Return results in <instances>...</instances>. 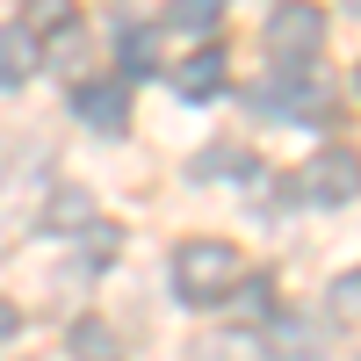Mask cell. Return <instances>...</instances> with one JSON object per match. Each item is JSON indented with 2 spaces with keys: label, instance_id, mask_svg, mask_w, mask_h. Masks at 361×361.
I'll return each instance as SVG.
<instances>
[{
  "label": "cell",
  "instance_id": "cell-16",
  "mask_svg": "<svg viewBox=\"0 0 361 361\" xmlns=\"http://www.w3.org/2000/svg\"><path fill=\"white\" fill-rule=\"evenodd\" d=\"M347 8H361V0H347Z\"/></svg>",
  "mask_w": 361,
  "mask_h": 361
},
{
  "label": "cell",
  "instance_id": "cell-4",
  "mask_svg": "<svg viewBox=\"0 0 361 361\" xmlns=\"http://www.w3.org/2000/svg\"><path fill=\"white\" fill-rule=\"evenodd\" d=\"M253 109H260V116H275V123H311V116H325V87L282 73L275 87H253Z\"/></svg>",
  "mask_w": 361,
  "mask_h": 361
},
{
  "label": "cell",
  "instance_id": "cell-8",
  "mask_svg": "<svg viewBox=\"0 0 361 361\" xmlns=\"http://www.w3.org/2000/svg\"><path fill=\"white\" fill-rule=\"evenodd\" d=\"M37 37H29V29H0V87H22L29 73H37Z\"/></svg>",
  "mask_w": 361,
  "mask_h": 361
},
{
  "label": "cell",
  "instance_id": "cell-3",
  "mask_svg": "<svg viewBox=\"0 0 361 361\" xmlns=\"http://www.w3.org/2000/svg\"><path fill=\"white\" fill-rule=\"evenodd\" d=\"M304 195L318 209H340L361 195V152H347V145H325V152L304 166Z\"/></svg>",
  "mask_w": 361,
  "mask_h": 361
},
{
  "label": "cell",
  "instance_id": "cell-14",
  "mask_svg": "<svg viewBox=\"0 0 361 361\" xmlns=\"http://www.w3.org/2000/svg\"><path fill=\"white\" fill-rule=\"evenodd\" d=\"M22 8H29V22H58V15H66V0H22Z\"/></svg>",
  "mask_w": 361,
  "mask_h": 361
},
{
  "label": "cell",
  "instance_id": "cell-1",
  "mask_svg": "<svg viewBox=\"0 0 361 361\" xmlns=\"http://www.w3.org/2000/svg\"><path fill=\"white\" fill-rule=\"evenodd\" d=\"M238 282H246V260H238L231 238H188V246L173 253V296H180V304H195V311L224 304Z\"/></svg>",
  "mask_w": 361,
  "mask_h": 361
},
{
  "label": "cell",
  "instance_id": "cell-12",
  "mask_svg": "<svg viewBox=\"0 0 361 361\" xmlns=\"http://www.w3.org/2000/svg\"><path fill=\"white\" fill-rule=\"evenodd\" d=\"M333 311H340V318H354V311H361V267L333 282Z\"/></svg>",
  "mask_w": 361,
  "mask_h": 361
},
{
  "label": "cell",
  "instance_id": "cell-6",
  "mask_svg": "<svg viewBox=\"0 0 361 361\" xmlns=\"http://www.w3.org/2000/svg\"><path fill=\"white\" fill-rule=\"evenodd\" d=\"M173 94H180V102H217V94H224V51L209 44V51H195V58H180V66H173Z\"/></svg>",
  "mask_w": 361,
  "mask_h": 361
},
{
  "label": "cell",
  "instance_id": "cell-10",
  "mask_svg": "<svg viewBox=\"0 0 361 361\" xmlns=\"http://www.w3.org/2000/svg\"><path fill=\"white\" fill-rule=\"evenodd\" d=\"M116 58H123V73L130 80H145L159 66V51H152V29H123V37H116Z\"/></svg>",
  "mask_w": 361,
  "mask_h": 361
},
{
  "label": "cell",
  "instance_id": "cell-13",
  "mask_svg": "<svg viewBox=\"0 0 361 361\" xmlns=\"http://www.w3.org/2000/svg\"><path fill=\"white\" fill-rule=\"evenodd\" d=\"M87 209H94V202H87L80 188H66V195H58V202H51V224H80V217H87Z\"/></svg>",
  "mask_w": 361,
  "mask_h": 361
},
{
  "label": "cell",
  "instance_id": "cell-9",
  "mask_svg": "<svg viewBox=\"0 0 361 361\" xmlns=\"http://www.w3.org/2000/svg\"><path fill=\"white\" fill-rule=\"evenodd\" d=\"M217 22H224V0H166V29H180V37H209Z\"/></svg>",
  "mask_w": 361,
  "mask_h": 361
},
{
  "label": "cell",
  "instance_id": "cell-2",
  "mask_svg": "<svg viewBox=\"0 0 361 361\" xmlns=\"http://www.w3.org/2000/svg\"><path fill=\"white\" fill-rule=\"evenodd\" d=\"M318 51H325V8L318 0H282L267 15V58L282 73H304V66H318Z\"/></svg>",
  "mask_w": 361,
  "mask_h": 361
},
{
  "label": "cell",
  "instance_id": "cell-11",
  "mask_svg": "<svg viewBox=\"0 0 361 361\" xmlns=\"http://www.w3.org/2000/svg\"><path fill=\"white\" fill-rule=\"evenodd\" d=\"M73 354H80V361H116V340L102 333V325H94V318H87V325H80V333H73Z\"/></svg>",
  "mask_w": 361,
  "mask_h": 361
},
{
  "label": "cell",
  "instance_id": "cell-15",
  "mask_svg": "<svg viewBox=\"0 0 361 361\" xmlns=\"http://www.w3.org/2000/svg\"><path fill=\"white\" fill-rule=\"evenodd\" d=\"M15 333H22V311H15V304H8V296H0V347H8V340H15Z\"/></svg>",
  "mask_w": 361,
  "mask_h": 361
},
{
  "label": "cell",
  "instance_id": "cell-5",
  "mask_svg": "<svg viewBox=\"0 0 361 361\" xmlns=\"http://www.w3.org/2000/svg\"><path fill=\"white\" fill-rule=\"evenodd\" d=\"M73 116H80L87 130L116 137V130L130 123V94H123V87H94V80H80V87H73Z\"/></svg>",
  "mask_w": 361,
  "mask_h": 361
},
{
  "label": "cell",
  "instance_id": "cell-7",
  "mask_svg": "<svg viewBox=\"0 0 361 361\" xmlns=\"http://www.w3.org/2000/svg\"><path fill=\"white\" fill-rule=\"evenodd\" d=\"M267 361H325L318 325H304V318H275V325H267Z\"/></svg>",
  "mask_w": 361,
  "mask_h": 361
}]
</instances>
